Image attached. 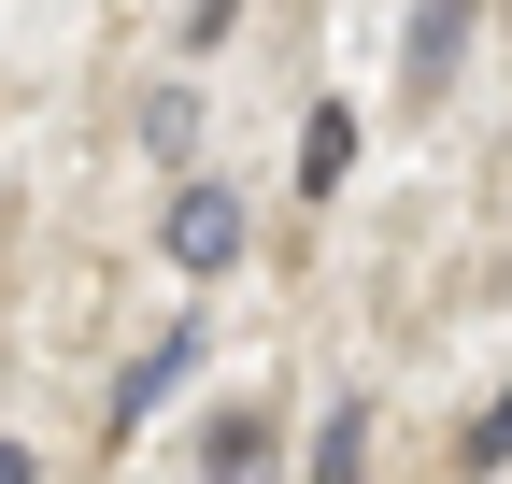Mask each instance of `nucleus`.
Instances as JSON below:
<instances>
[{
    "label": "nucleus",
    "mask_w": 512,
    "mask_h": 484,
    "mask_svg": "<svg viewBox=\"0 0 512 484\" xmlns=\"http://www.w3.org/2000/svg\"><path fill=\"white\" fill-rule=\"evenodd\" d=\"M143 143H157V157H185V143H200V100L157 86V100H143Z\"/></svg>",
    "instance_id": "obj_8"
},
{
    "label": "nucleus",
    "mask_w": 512,
    "mask_h": 484,
    "mask_svg": "<svg viewBox=\"0 0 512 484\" xmlns=\"http://www.w3.org/2000/svg\"><path fill=\"white\" fill-rule=\"evenodd\" d=\"M456 470H512V385L470 413V442H456Z\"/></svg>",
    "instance_id": "obj_7"
},
{
    "label": "nucleus",
    "mask_w": 512,
    "mask_h": 484,
    "mask_svg": "<svg viewBox=\"0 0 512 484\" xmlns=\"http://www.w3.org/2000/svg\"><path fill=\"white\" fill-rule=\"evenodd\" d=\"M157 242H171V271H228L242 257V186H185Z\"/></svg>",
    "instance_id": "obj_1"
},
{
    "label": "nucleus",
    "mask_w": 512,
    "mask_h": 484,
    "mask_svg": "<svg viewBox=\"0 0 512 484\" xmlns=\"http://www.w3.org/2000/svg\"><path fill=\"white\" fill-rule=\"evenodd\" d=\"M356 456H370V413L342 399V413H328V428H313V470H299V484H356Z\"/></svg>",
    "instance_id": "obj_6"
},
{
    "label": "nucleus",
    "mask_w": 512,
    "mask_h": 484,
    "mask_svg": "<svg viewBox=\"0 0 512 484\" xmlns=\"http://www.w3.org/2000/svg\"><path fill=\"white\" fill-rule=\"evenodd\" d=\"M456 43H470V0H413V86L456 72Z\"/></svg>",
    "instance_id": "obj_5"
},
{
    "label": "nucleus",
    "mask_w": 512,
    "mask_h": 484,
    "mask_svg": "<svg viewBox=\"0 0 512 484\" xmlns=\"http://www.w3.org/2000/svg\"><path fill=\"white\" fill-rule=\"evenodd\" d=\"M0 484H29V456H15V442H0Z\"/></svg>",
    "instance_id": "obj_9"
},
{
    "label": "nucleus",
    "mask_w": 512,
    "mask_h": 484,
    "mask_svg": "<svg viewBox=\"0 0 512 484\" xmlns=\"http://www.w3.org/2000/svg\"><path fill=\"white\" fill-rule=\"evenodd\" d=\"M185 371H200V328H171V342H143V356H128V385H114V413H100V428L128 442V428H143V413L185 385Z\"/></svg>",
    "instance_id": "obj_2"
},
{
    "label": "nucleus",
    "mask_w": 512,
    "mask_h": 484,
    "mask_svg": "<svg viewBox=\"0 0 512 484\" xmlns=\"http://www.w3.org/2000/svg\"><path fill=\"white\" fill-rule=\"evenodd\" d=\"M200 484H271V413H214L200 428Z\"/></svg>",
    "instance_id": "obj_3"
},
{
    "label": "nucleus",
    "mask_w": 512,
    "mask_h": 484,
    "mask_svg": "<svg viewBox=\"0 0 512 484\" xmlns=\"http://www.w3.org/2000/svg\"><path fill=\"white\" fill-rule=\"evenodd\" d=\"M342 171H356V114L328 100V114H313V129H299V186H313V200H328V186H342Z\"/></svg>",
    "instance_id": "obj_4"
}]
</instances>
